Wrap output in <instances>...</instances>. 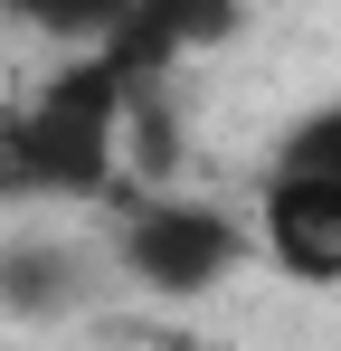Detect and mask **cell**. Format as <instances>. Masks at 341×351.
Instances as JSON below:
<instances>
[{"label": "cell", "instance_id": "cell-1", "mask_svg": "<svg viewBox=\"0 0 341 351\" xmlns=\"http://www.w3.org/2000/svg\"><path fill=\"white\" fill-rule=\"evenodd\" d=\"M256 228L227 219L209 199H170V190H114V266L142 294H209L247 266Z\"/></svg>", "mask_w": 341, "mask_h": 351}, {"label": "cell", "instance_id": "cell-2", "mask_svg": "<svg viewBox=\"0 0 341 351\" xmlns=\"http://www.w3.org/2000/svg\"><path fill=\"white\" fill-rule=\"evenodd\" d=\"M256 247L294 285H341V180L266 171V190H256Z\"/></svg>", "mask_w": 341, "mask_h": 351}, {"label": "cell", "instance_id": "cell-3", "mask_svg": "<svg viewBox=\"0 0 341 351\" xmlns=\"http://www.w3.org/2000/svg\"><path fill=\"white\" fill-rule=\"evenodd\" d=\"M86 285H95V266H86L76 247H57V237H19V247H0V304L29 313V323L76 313Z\"/></svg>", "mask_w": 341, "mask_h": 351}, {"label": "cell", "instance_id": "cell-4", "mask_svg": "<svg viewBox=\"0 0 341 351\" xmlns=\"http://www.w3.org/2000/svg\"><path fill=\"white\" fill-rule=\"evenodd\" d=\"M237 10L247 0H133V19L114 38L142 66H170V58H190V48H218L227 29H237Z\"/></svg>", "mask_w": 341, "mask_h": 351}, {"label": "cell", "instance_id": "cell-5", "mask_svg": "<svg viewBox=\"0 0 341 351\" xmlns=\"http://www.w3.org/2000/svg\"><path fill=\"white\" fill-rule=\"evenodd\" d=\"M0 19L38 29V38H76V48H95V38H114V29L133 19V0H0Z\"/></svg>", "mask_w": 341, "mask_h": 351}, {"label": "cell", "instance_id": "cell-6", "mask_svg": "<svg viewBox=\"0 0 341 351\" xmlns=\"http://www.w3.org/2000/svg\"><path fill=\"white\" fill-rule=\"evenodd\" d=\"M0 199H57V171H48V143H38L29 95L0 105Z\"/></svg>", "mask_w": 341, "mask_h": 351}, {"label": "cell", "instance_id": "cell-7", "mask_svg": "<svg viewBox=\"0 0 341 351\" xmlns=\"http://www.w3.org/2000/svg\"><path fill=\"white\" fill-rule=\"evenodd\" d=\"M275 171H323V180H341V105H313V114L284 133V143H275Z\"/></svg>", "mask_w": 341, "mask_h": 351}]
</instances>
